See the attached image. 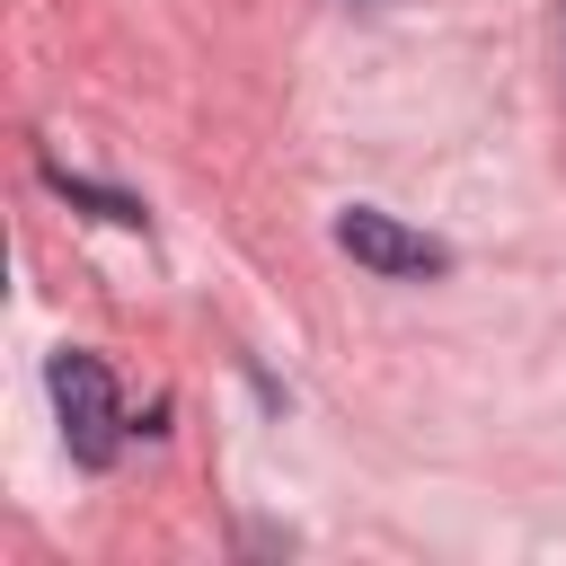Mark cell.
Returning a JSON list of instances; mask_svg holds the SVG:
<instances>
[{"instance_id": "1", "label": "cell", "mask_w": 566, "mask_h": 566, "mask_svg": "<svg viewBox=\"0 0 566 566\" xmlns=\"http://www.w3.org/2000/svg\"><path fill=\"white\" fill-rule=\"evenodd\" d=\"M53 416H62V442L80 469H106L124 451V398H115V371L97 354H53Z\"/></svg>"}, {"instance_id": "2", "label": "cell", "mask_w": 566, "mask_h": 566, "mask_svg": "<svg viewBox=\"0 0 566 566\" xmlns=\"http://www.w3.org/2000/svg\"><path fill=\"white\" fill-rule=\"evenodd\" d=\"M336 248H345L354 265H371V274H442V265H451L442 239H424V230H407V221H389V212H371V203L336 212Z\"/></svg>"}]
</instances>
